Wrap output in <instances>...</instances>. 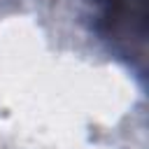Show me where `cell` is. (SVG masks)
<instances>
[{
    "instance_id": "cell-1",
    "label": "cell",
    "mask_w": 149,
    "mask_h": 149,
    "mask_svg": "<svg viewBox=\"0 0 149 149\" xmlns=\"http://www.w3.org/2000/svg\"><path fill=\"white\" fill-rule=\"evenodd\" d=\"M95 33L137 77H147V0H107L95 19Z\"/></svg>"
},
{
    "instance_id": "cell-2",
    "label": "cell",
    "mask_w": 149,
    "mask_h": 149,
    "mask_svg": "<svg viewBox=\"0 0 149 149\" xmlns=\"http://www.w3.org/2000/svg\"><path fill=\"white\" fill-rule=\"evenodd\" d=\"M93 2H98V5H105V2H107V0H93Z\"/></svg>"
}]
</instances>
